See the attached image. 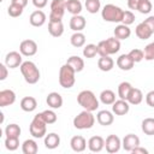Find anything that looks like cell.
Instances as JSON below:
<instances>
[{
  "mask_svg": "<svg viewBox=\"0 0 154 154\" xmlns=\"http://www.w3.org/2000/svg\"><path fill=\"white\" fill-rule=\"evenodd\" d=\"M42 113V117L47 124H54L57 122V113L53 109H46Z\"/></svg>",
  "mask_w": 154,
  "mask_h": 154,
  "instance_id": "obj_41",
  "label": "cell"
},
{
  "mask_svg": "<svg viewBox=\"0 0 154 154\" xmlns=\"http://www.w3.org/2000/svg\"><path fill=\"white\" fill-rule=\"evenodd\" d=\"M134 22H135V14H134L131 11H124L122 23L125 24V25H130V24H132Z\"/></svg>",
  "mask_w": 154,
  "mask_h": 154,
  "instance_id": "obj_45",
  "label": "cell"
},
{
  "mask_svg": "<svg viewBox=\"0 0 154 154\" xmlns=\"http://www.w3.org/2000/svg\"><path fill=\"white\" fill-rule=\"evenodd\" d=\"M96 54H97V45L89 43V45L84 46V48H83V55H84L85 58L91 59V58H94Z\"/></svg>",
  "mask_w": 154,
  "mask_h": 154,
  "instance_id": "obj_38",
  "label": "cell"
},
{
  "mask_svg": "<svg viewBox=\"0 0 154 154\" xmlns=\"http://www.w3.org/2000/svg\"><path fill=\"white\" fill-rule=\"evenodd\" d=\"M66 64H69L76 72H81L84 69V60L78 55H71L67 59Z\"/></svg>",
  "mask_w": 154,
  "mask_h": 154,
  "instance_id": "obj_27",
  "label": "cell"
},
{
  "mask_svg": "<svg viewBox=\"0 0 154 154\" xmlns=\"http://www.w3.org/2000/svg\"><path fill=\"white\" fill-rule=\"evenodd\" d=\"M11 2L13 4H17V5H20L23 7H25L28 5V0H11Z\"/></svg>",
  "mask_w": 154,
  "mask_h": 154,
  "instance_id": "obj_53",
  "label": "cell"
},
{
  "mask_svg": "<svg viewBox=\"0 0 154 154\" xmlns=\"http://www.w3.org/2000/svg\"><path fill=\"white\" fill-rule=\"evenodd\" d=\"M113 32H114V37L118 38V40H126L131 35V30H130L129 25H125L123 23L117 25Z\"/></svg>",
  "mask_w": 154,
  "mask_h": 154,
  "instance_id": "obj_22",
  "label": "cell"
},
{
  "mask_svg": "<svg viewBox=\"0 0 154 154\" xmlns=\"http://www.w3.org/2000/svg\"><path fill=\"white\" fill-rule=\"evenodd\" d=\"M140 0H128V7L130 10H137Z\"/></svg>",
  "mask_w": 154,
  "mask_h": 154,
  "instance_id": "obj_52",
  "label": "cell"
},
{
  "mask_svg": "<svg viewBox=\"0 0 154 154\" xmlns=\"http://www.w3.org/2000/svg\"><path fill=\"white\" fill-rule=\"evenodd\" d=\"M7 66L6 64H0V81H5L7 75H8V71H7Z\"/></svg>",
  "mask_w": 154,
  "mask_h": 154,
  "instance_id": "obj_47",
  "label": "cell"
},
{
  "mask_svg": "<svg viewBox=\"0 0 154 154\" xmlns=\"http://www.w3.org/2000/svg\"><path fill=\"white\" fill-rule=\"evenodd\" d=\"M19 52L24 57H32L37 52V43L34 40H24L19 45Z\"/></svg>",
  "mask_w": 154,
  "mask_h": 154,
  "instance_id": "obj_8",
  "label": "cell"
},
{
  "mask_svg": "<svg viewBox=\"0 0 154 154\" xmlns=\"http://www.w3.org/2000/svg\"><path fill=\"white\" fill-rule=\"evenodd\" d=\"M70 42L73 47L76 48H79V47H83L85 45V36L83 32L81 31H75V34H72L71 38H70Z\"/></svg>",
  "mask_w": 154,
  "mask_h": 154,
  "instance_id": "obj_32",
  "label": "cell"
},
{
  "mask_svg": "<svg viewBox=\"0 0 154 154\" xmlns=\"http://www.w3.org/2000/svg\"><path fill=\"white\" fill-rule=\"evenodd\" d=\"M134 65H135V61L131 59V57L129 54H122L117 59V66L123 71L131 70L134 67Z\"/></svg>",
  "mask_w": 154,
  "mask_h": 154,
  "instance_id": "obj_17",
  "label": "cell"
},
{
  "mask_svg": "<svg viewBox=\"0 0 154 154\" xmlns=\"http://www.w3.org/2000/svg\"><path fill=\"white\" fill-rule=\"evenodd\" d=\"M94 124H95V117L90 111H87V109L82 111L73 118V126L78 130L90 129L93 128Z\"/></svg>",
  "mask_w": 154,
  "mask_h": 154,
  "instance_id": "obj_5",
  "label": "cell"
},
{
  "mask_svg": "<svg viewBox=\"0 0 154 154\" xmlns=\"http://www.w3.org/2000/svg\"><path fill=\"white\" fill-rule=\"evenodd\" d=\"M97 66H99V69H100L101 71L107 72V71H111V70L113 69L114 61H113V59H112L109 55H107V57H101V58L97 60Z\"/></svg>",
  "mask_w": 154,
  "mask_h": 154,
  "instance_id": "obj_28",
  "label": "cell"
},
{
  "mask_svg": "<svg viewBox=\"0 0 154 154\" xmlns=\"http://www.w3.org/2000/svg\"><path fill=\"white\" fill-rule=\"evenodd\" d=\"M37 149L38 148L35 140H25L22 144V152L24 154H36Z\"/></svg>",
  "mask_w": 154,
  "mask_h": 154,
  "instance_id": "obj_31",
  "label": "cell"
},
{
  "mask_svg": "<svg viewBox=\"0 0 154 154\" xmlns=\"http://www.w3.org/2000/svg\"><path fill=\"white\" fill-rule=\"evenodd\" d=\"M129 109H130V103L126 100H123V99H119V100L114 101L113 105H112V112L116 116H124L129 112Z\"/></svg>",
  "mask_w": 154,
  "mask_h": 154,
  "instance_id": "obj_12",
  "label": "cell"
},
{
  "mask_svg": "<svg viewBox=\"0 0 154 154\" xmlns=\"http://www.w3.org/2000/svg\"><path fill=\"white\" fill-rule=\"evenodd\" d=\"M16 101V94L11 89H4L0 91V107H6Z\"/></svg>",
  "mask_w": 154,
  "mask_h": 154,
  "instance_id": "obj_13",
  "label": "cell"
},
{
  "mask_svg": "<svg viewBox=\"0 0 154 154\" xmlns=\"http://www.w3.org/2000/svg\"><path fill=\"white\" fill-rule=\"evenodd\" d=\"M144 59L150 61V60H154V42L152 43H148L146 47H144Z\"/></svg>",
  "mask_w": 154,
  "mask_h": 154,
  "instance_id": "obj_44",
  "label": "cell"
},
{
  "mask_svg": "<svg viewBox=\"0 0 154 154\" xmlns=\"http://www.w3.org/2000/svg\"><path fill=\"white\" fill-rule=\"evenodd\" d=\"M135 32H136V36H137L138 38H141V40H147V38H149V37L152 36V34H153L152 30L148 28V25H147L144 22L137 24Z\"/></svg>",
  "mask_w": 154,
  "mask_h": 154,
  "instance_id": "obj_26",
  "label": "cell"
},
{
  "mask_svg": "<svg viewBox=\"0 0 154 154\" xmlns=\"http://www.w3.org/2000/svg\"><path fill=\"white\" fill-rule=\"evenodd\" d=\"M96 120L100 125L102 126H108L113 123L114 120V116L112 112L107 111V109H102V111H99L97 114H96Z\"/></svg>",
  "mask_w": 154,
  "mask_h": 154,
  "instance_id": "obj_14",
  "label": "cell"
},
{
  "mask_svg": "<svg viewBox=\"0 0 154 154\" xmlns=\"http://www.w3.org/2000/svg\"><path fill=\"white\" fill-rule=\"evenodd\" d=\"M141 128L146 135L153 136L154 135V118H144L142 120Z\"/></svg>",
  "mask_w": 154,
  "mask_h": 154,
  "instance_id": "obj_34",
  "label": "cell"
},
{
  "mask_svg": "<svg viewBox=\"0 0 154 154\" xmlns=\"http://www.w3.org/2000/svg\"><path fill=\"white\" fill-rule=\"evenodd\" d=\"M75 75H76V71L69 64H64L59 70V84L65 89L73 87L76 82Z\"/></svg>",
  "mask_w": 154,
  "mask_h": 154,
  "instance_id": "obj_4",
  "label": "cell"
},
{
  "mask_svg": "<svg viewBox=\"0 0 154 154\" xmlns=\"http://www.w3.org/2000/svg\"><path fill=\"white\" fill-rule=\"evenodd\" d=\"M143 22L148 25V28H149V29L152 30V32L154 34V16H149V17H148L147 19H144Z\"/></svg>",
  "mask_w": 154,
  "mask_h": 154,
  "instance_id": "obj_50",
  "label": "cell"
},
{
  "mask_svg": "<svg viewBox=\"0 0 154 154\" xmlns=\"http://www.w3.org/2000/svg\"><path fill=\"white\" fill-rule=\"evenodd\" d=\"M46 102L47 105L53 108V109H57V108H60L63 106V97L57 91H52L47 95V99H46Z\"/></svg>",
  "mask_w": 154,
  "mask_h": 154,
  "instance_id": "obj_18",
  "label": "cell"
},
{
  "mask_svg": "<svg viewBox=\"0 0 154 154\" xmlns=\"http://www.w3.org/2000/svg\"><path fill=\"white\" fill-rule=\"evenodd\" d=\"M46 19H47V17H46L45 12L41 11V10H36V11H34V12L30 14V17H29V22H30V24H31L32 26H36V28L42 26V25L46 23Z\"/></svg>",
  "mask_w": 154,
  "mask_h": 154,
  "instance_id": "obj_15",
  "label": "cell"
},
{
  "mask_svg": "<svg viewBox=\"0 0 154 154\" xmlns=\"http://www.w3.org/2000/svg\"><path fill=\"white\" fill-rule=\"evenodd\" d=\"M100 101L103 105H113V102L116 101V94H114V91H112L111 89L102 90L101 94H100Z\"/></svg>",
  "mask_w": 154,
  "mask_h": 154,
  "instance_id": "obj_30",
  "label": "cell"
},
{
  "mask_svg": "<svg viewBox=\"0 0 154 154\" xmlns=\"http://www.w3.org/2000/svg\"><path fill=\"white\" fill-rule=\"evenodd\" d=\"M60 144V137L59 135H57L55 132H51V134H46L45 136V147L47 149H55L57 147H59Z\"/></svg>",
  "mask_w": 154,
  "mask_h": 154,
  "instance_id": "obj_24",
  "label": "cell"
},
{
  "mask_svg": "<svg viewBox=\"0 0 154 154\" xmlns=\"http://www.w3.org/2000/svg\"><path fill=\"white\" fill-rule=\"evenodd\" d=\"M37 107V101L32 96H25L20 100V108L24 112H32Z\"/></svg>",
  "mask_w": 154,
  "mask_h": 154,
  "instance_id": "obj_23",
  "label": "cell"
},
{
  "mask_svg": "<svg viewBox=\"0 0 154 154\" xmlns=\"http://www.w3.org/2000/svg\"><path fill=\"white\" fill-rule=\"evenodd\" d=\"M106 45H107V49H108L109 55L111 54H116L120 49V40L116 38V37L106 38Z\"/></svg>",
  "mask_w": 154,
  "mask_h": 154,
  "instance_id": "obj_33",
  "label": "cell"
},
{
  "mask_svg": "<svg viewBox=\"0 0 154 154\" xmlns=\"http://www.w3.org/2000/svg\"><path fill=\"white\" fill-rule=\"evenodd\" d=\"M46 125H47V123L45 122V119L42 117V113H37L30 123V126H29L30 135L35 138H42L47 132Z\"/></svg>",
  "mask_w": 154,
  "mask_h": 154,
  "instance_id": "obj_6",
  "label": "cell"
},
{
  "mask_svg": "<svg viewBox=\"0 0 154 154\" xmlns=\"http://www.w3.org/2000/svg\"><path fill=\"white\" fill-rule=\"evenodd\" d=\"M128 54L131 57V59H132L135 63H140V61H142V60L144 59V53H143V51H141V49H138V48L131 49Z\"/></svg>",
  "mask_w": 154,
  "mask_h": 154,
  "instance_id": "obj_43",
  "label": "cell"
},
{
  "mask_svg": "<svg viewBox=\"0 0 154 154\" xmlns=\"http://www.w3.org/2000/svg\"><path fill=\"white\" fill-rule=\"evenodd\" d=\"M152 2L150 0H140V4H138V7H137V11L140 13H143V14H147L152 11Z\"/></svg>",
  "mask_w": 154,
  "mask_h": 154,
  "instance_id": "obj_42",
  "label": "cell"
},
{
  "mask_svg": "<svg viewBox=\"0 0 154 154\" xmlns=\"http://www.w3.org/2000/svg\"><path fill=\"white\" fill-rule=\"evenodd\" d=\"M5 147L10 152L16 150L19 147V137H6L5 138Z\"/></svg>",
  "mask_w": 154,
  "mask_h": 154,
  "instance_id": "obj_40",
  "label": "cell"
},
{
  "mask_svg": "<svg viewBox=\"0 0 154 154\" xmlns=\"http://www.w3.org/2000/svg\"><path fill=\"white\" fill-rule=\"evenodd\" d=\"M32 1V5L36 7V8H43L46 5H47V2H48V0H31Z\"/></svg>",
  "mask_w": 154,
  "mask_h": 154,
  "instance_id": "obj_49",
  "label": "cell"
},
{
  "mask_svg": "<svg viewBox=\"0 0 154 154\" xmlns=\"http://www.w3.org/2000/svg\"><path fill=\"white\" fill-rule=\"evenodd\" d=\"M131 89H132V85L129 82H122L118 85V96L120 99H123V100H126Z\"/></svg>",
  "mask_w": 154,
  "mask_h": 154,
  "instance_id": "obj_35",
  "label": "cell"
},
{
  "mask_svg": "<svg viewBox=\"0 0 154 154\" xmlns=\"http://www.w3.org/2000/svg\"><path fill=\"white\" fill-rule=\"evenodd\" d=\"M22 63H23L22 61V53H19V52L12 51V52H8L5 57V64L10 69H16V67L20 66Z\"/></svg>",
  "mask_w": 154,
  "mask_h": 154,
  "instance_id": "obj_10",
  "label": "cell"
},
{
  "mask_svg": "<svg viewBox=\"0 0 154 154\" xmlns=\"http://www.w3.org/2000/svg\"><path fill=\"white\" fill-rule=\"evenodd\" d=\"M23 8H24L23 6L11 2V5H10V6H8V8H7V13H8V16H11V17L16 18V17L22 16V13H23Z\"/></svg>",
  "mask_w": 154,
  "mask_h": 154,
  "instance_id": "obj_39",
  "label": "cell"
},
{
  "mask_svg": "<svg viewBox=\"0 0 154 154\" xmlns=\"http://www.w3.org/2000/svg\"><path fill=\"white\" fill-rule=\"evenodd\" d=\"M105 147V140L101 136H93L88 141V148L93 153H99Z\"/></svg>",
  "mask_w": 154,
  "mask_h": 154,
  "instance_id": "obj_16",
  "label": "cell"
},
{
  "mask_svg": "<svg viewBox=\"0 0 154 154\" xmlns=\"http://www.w3.org/2000/svg\"><path fill=\"white\" fill-rule=\"evenodd\" d=\"M85 8L89 13H96L101 8V2L100 0H85Z\"/></svg>",
  "mask_w": 154,
  "mask_h": 154,
  "instance_id": "obj_37",
  "label": "cell"
},
{
  "mask_svg": "<svg viewBox=\"0 0 154 154\" xmlns=\"http://www.w3.org/2000/svg\"><path fill=\"white\" fill-rule=\"evenodd\" d=\"M142 100H143V94H142V91H141L138 88H134V87H132V89L130 90V93H129V95H128L126 101H128L130 105H140V103L142 102Z\"/></svg>",
  "mask_w": 154,
  "mask_h": 154,
  "instance_id": "obj_25",
  "label": "cell"
},
{
  "mask_svg": "<svg viewBox=\"0 0 154 154\" xmlns=\"http://www.w3.org/2000/svg\"><path fill=\"white\" fill-rule=\"evenodd\" d=\"M48 31L53 37H60L64 34V24L61 20H49Z\"/></svg>",
  "mask_w": 154,
  "mask_h": 154,
  "instance_id": "obj_21",
  "label": "cell"
},
{
  "mask_svg": "<svg viewBox=\"0 0 154 154\" xmlns=\"http://www.w3.org/2000/svg\"><path fill=\"white\" fill-rule=\"evenodd\" d=\"M66 11V0H52L49 20H61Z\"/></svg>",
  "mask_w": 154,
  "mask_h": 154,
  "instance_id": "obj_7",
  "label": "cell"
},
{
  "mask_svg": "<svg viewBox=\"0 0 154 154\" xmlns=\"http://www.w3.org/2000/svg\"><path fill=\"white\" fill-rule=\"evenodd\" d=\"M6 137H19L20 136V128L17 124H8L5 128Z\"/></svg>",
  "mask_w": 154,
  "mask_h": 154,
  "instance_id": "obj_36",
  "label": "cell"
},
{
  "mask_svg": "<svg viewBox=\"0 0 154 154\" xmlns=\"http://www.w3.org/2000/svg\"><path fill=\"white\" fill-rule=\"evenodd\" d=\"M77 102L84 109L90 111V112L96 111L99 107V100L96 99L95 94L91 90H82L77 95Z\"/></svg>",
  "mask_w": 154,
  "mask_h": 154,
  "instance_id": "obj_1",
  "label": "cell"
},
{
  "mask_svg": "<svg viewBox=\"0 0 154 154\" xmlns=\"http://www.w3.org/2000/svg\"><path fill=\"white\" fill-rule=\"evenodd\" d=\"M66 11L72 16L79 14L82 11V4L79 0H66Z\"/></svg>",
  "mask_w": 154,
  "mask_h": 154,
  "instance_id": "obj_29",
  "label": "cell"
},
{
  "mask_svg": "<svg viewBox=\"0 0 154 154\" xmlns=\"http://www.w3.org/2000/svg\"><path fill=\"white\" fill-rule=\"evenodd\" d=\"M146 102L148 106L154 107V90H150L147 95H146Z\"/></svg>",
  "mask_w": 154,
  "mask_h": 154,
  "instance_id": "obj_48",
  "label": "cell"
},
{
  "mask_svg": "<svg viewBox=\"0 0 154 154\" xmlns=\"http://www.w3.org/2000/svg\"><path fill=\"white\" fill-rule=\"evenodd\" d=\"M137 146H140V138L138 136L134 135V134H128L125 135V137L122 141V147L126 150V152H131L134 148H136Z\"/></svg>",
  "mask_w": 154,
  "mask_h": 154,
  "instance_id": "obj_11",
  "label": "cell"
},
{
  "mask_svg": "<svg viewBox=\"0 0 154 154\" xmlns=\"http://www.w3.org/2000/svg\"><path fill=\"white\" fill-rule=\"evenodd\" d=\"M131 153H134V154H148V150H147L146 148H143V147L137 146L136 148H134V149L131 150Z\"/></svg>",
  "mask_w": 154,
  "mask_h": 154,
  "instance_id": "obj_51",
  "label": "cell"
},
{
  "mask_svg": "<svg viewBox=\"0 0 154 154\" xmlns=\"http://www.w3.org/2000/svg\"><path fill=\"white\" fill-rule=\"evenodd\" d=\"M70 146L72 148L73 152H77V153H81V152H84L85 148H87V141L83 136H73L70 141Z\"/></svg>",
  "mask_w": 154,
  "mask_h": 154,
  "instance_id": "obj_19",
  "label": "cell"
},
{
  "mask_svg": "<svg viewBox=\"0 0 154 154\" xmlns=\"http://www.w3.org/2000/svg\"><path fill=\"white\" fill-rule=\"evenodd\" d=\"M123 14H124V11L119 6H116L113 4H107L101 10L102 19L106 20V22H111V23H119V22H122Z\"/></svg>",
  "mask_w": 154,
  "mask_h": 154,
  "instance_id": "obj_3",
  "label": "cell"
},
{
  "mask_svg": "<svg viewBox=\"0 0 154 154\" xmlns=\"http://www.w3.org/2000/svg\"><path fill=\"white\" fill-rule=\"evenodd\" d=\"M20 67V72L25 79L26 83L29 84H35L40 79V70L32 61H23Z\"/></svg>",
  "mask_w": 154,
  "mask_h": 154,
  "instance_id": "obj_2",
  "label": "cell"
},
{
  "mask_svg": "<svg viewBox=\"0 0 154 154\" xmlns=\"http://www.w3.org/2000/svg\"><path fill=\"white\" fill-rule=\"evenodd\" d=\"M105 147H106L107 153H109V154L117 153V152H119V149L122 147V141L117 135H109V136H107V138L105 141Z\"/></svg>",
  "mask_w": 154,
  "mask_h": 154,
  "instance_id": "obj_9",
  "label": "cell"
},
{
  "mask_svg": "<svg viewBox=\"0 0 154 154\" xmlns=\"http://www.w3.org/2000/svg\"><path fill=\"white\" fill-rule=\"evenodd\" d=\"M97 54L100 57H107L109 55L108 49H107V45H106V40H102L97 43Z\"/></svg>",
  "mask_w": 154,
  "mask_h": 154,
  "instance_id": "obj_46",
  "label": "cell"
},
{
  "mask_svg": "<svg viewBox=\"0 0 154 154\" xmlns=\"http://www.w3.org/2000/svg\"><path fill=\"white\" fill-rule=\"evenodd\" d=\"M85 18L81 14H75L70 19V29L73 31H82L85 28Z\"/></svg>",
  "mask_w": 154,
  "mask_h": 154,
  "instance_id": "obj_20",
  "label": "cell"
}]
</instances>
